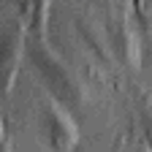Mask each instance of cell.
I'll return each instance as SVG.
<instances>
[{
	"instance_id": "cell-2",
	"label": "cell",
	"mask_w": 152,
	"mask_h": 152,
	"mask_svg": "<svg viewBox=\"0 0 152 152\" xmlns=\"http://www.w3.org/2000/svg\"><path fill=\"white\" fill-rule=\"evenodd\" d=\"M38 133L49 149L54 152H71L76 149L79 141V125L71 117V111H65L57 103H44L38 111Z\"/></svg>"
},
{
	"instance_id": "cell-1",
	"label": "cell",
	"mask_w": 152,
	"mask_h": 152,
	"mask_svg": "<svg viewBox=\"0 0 152 152\" xmlns=\"http://www.w3.org/2000/svg\"><path fill=\"white\" fill-rule=\"evenodd\" d=\"M30 57L35 63V73L41 76V82L52 92V98H54L57 106H63L65 111H79L87 103V95H84L82 84L76 82V76L68 71V65L60 60V57H54L44 46V41H35L30 46Z\"/></svg>"
},
{
	"instance_id": "cell-4",
	"label": "cell",
	"mask_w": 152,
	"mask_h": 152,
	"mask_svg": "<svg viewBox=\"0 0 152 152\" xmlns=\"http://www.w3.org/2000/svg\"><path fill=\"white\" fill-rule=\"evenodd\" d=\"M144 139H147V147H149V152H152V117L144 120Z\"/></svg>"
},
{
	"instance_id": "cell-3",
	"label": "cell",
	"mask_w": 152,
	"mask_h": 152,
	"mask_svg": "<svg viewBox=\"0 0 152 152\" xmlns=\"http://www.w3.org/2000/svg\"><path fill=\"white\" fill-rule=\"evenodd\" d=\"M106 27H109V38H111V49L120 60L130 68L139 65V38L136 33L130 30V25L125 22L122 16H109L106 19Z\"/></svg>"
}]
</instances>
